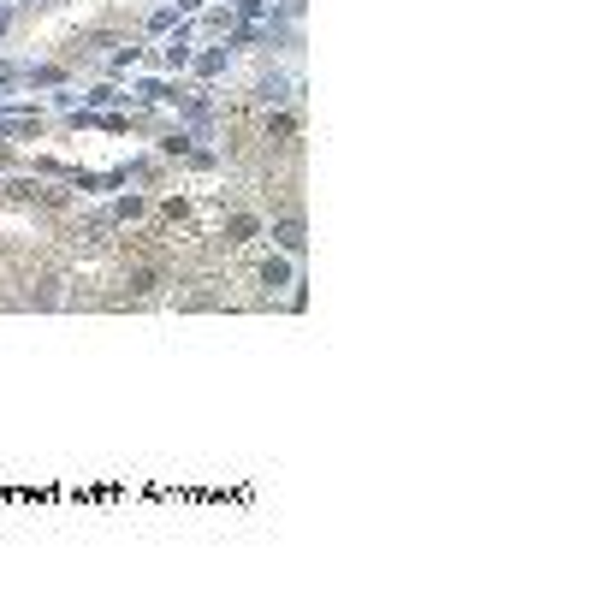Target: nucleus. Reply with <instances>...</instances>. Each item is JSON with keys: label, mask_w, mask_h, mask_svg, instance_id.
I'll use <instances>...</instances> for the list:
<instances>
[{"label": "nucleus", "mask_w": 593, "mask_h": 593, "mask_svg": "<svg viewBox=\"0 0 593 593\" xmlns=\"http://www.w3.org/2000/svg\"><path fill=\"white\" fill-rule=\"evenodd\" d=\"M273 237H279V250H291V255H303V243H309V237H303V220H279Z\"/></svg>", "instance_id": "nucleus-1"}, {"label": "nucleus", "mask_w": 593, "mask_h": 593, "mask_svg": "<svg viewBox=\"0 0 593 593\" xmlns=\"http://www.w3.org/2000/svg\"><path fill=\"white\" fill-rule=\"evenodd\" d=\"M225 232H232V237H225V243H250V237L261 232V220H255V214H237V220L225 225Z\"/></svg>", "instance_id": "nucleus-2"}, {"label": "nucleus", "mask_w": 593, "mask_h": 593, "mask_svg": "<svg viewBox=\"0 0 593 593\" xmlns=\"http://www.w3.org/2000/svg\"><path fill=\"white\" fill-rule=\"evenodd\" d=\"M261 285H273V291H279V285H291V267H285V261H267V267H261Z\"/></svg>", "instance_id": "nucleus-3"}, {"label": "nucleus", "mask_w": 593, "mask_h": 593, "mask_svg": "<svg viewBox=\"0 0 593 593\" xmlns=\"http://www.w3.org/2000/svg\"><path fill=\"white\" fill-rule=\"evenodd\" d=\"M154 285H161V273H154V267H143V273H137V279H131V291H137V296H148V291H154Z\"/></svg>", "instance_id": "nucleus-4"}]
</instances>
